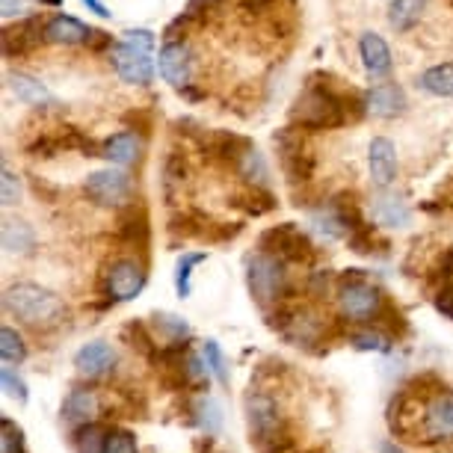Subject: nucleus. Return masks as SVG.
Segmentation results:
<instances>
[{
    "mask_svg": "<svg viewBox=\"0 0 453 453\" xmlns=\"http://www.w3.org/2000/svg\"><path fill=\"white\" fill-rule=\"evenodd\" d=\"M4 305L12 318H19L24 326H30L36 332L63 326L68 318V309H65L63 299H59L54 290L33 285V281H21V285L6 288Z\"/></svg>",
    "mask_w": 453,
    "mask_h": 453,
    "instance_id": "1",
    "label": "nucleus"
},
{
    "mask_svg": "<svg viewBox=\"0 0 453 453\" xmlns=\"http://www.w3.org/2000/svg\"><path fill=\"white\" fill-rule=\"evenodd\" d=\"M347 96L338 92L335 87H326V83H311L309 89L299 96L296 107H294V122L309 127V131H326V127H338L344 125L349 113H347Z\"/></svg>",
    "mask_w": 453,
    "mask_h": 453,
    "instance_id": "2",
    "label": "nucleus"
},
{
    "mask_svg": "<svg viewBox=\"0 0 453 453\" xmlns=\"http://www.w3.org/2000/svg\"><path fill=\"white\" fill-rule=\"evenodd\" d=\"M113 65L125 83L145 87L155 78V33L127 30L122 42L113 45Z\"/></svg>",
    "mask_w": 453,
    "mask_h": 453,
    "instance_id": "3",
    "label": "nucleus"
},
{
    "mask_svg": "<svg viewBox=\"0 0 453 453\" xmlns=\"http://www.w3.org/2000/svg\"><path fill=\"white\" fill-rule=\"evenodd\" d=\"M338 305L341 314L353 323H371L380 320L388 309V299L382 290L365 279L362 270H347V276L338 281Z\"/></svg>",
    "mask_w": 453,
    "mask_h": 453,
    "instance_id": "4",
    "label": "nucleus"
},
{
    "mask_svg": "<svg viewBox=\"0 0 453 453\" xmlns=\"http://www.w3.org/2000/svg\"><path fill=\"white\" fill-rule=\"evenodd\" d=\"M246 281H250L252 299L258 305H273L290 294V281L285 273V261L270 252H258L246 261Z\"/></svg>",
    "mask_w": 453,
    "mask_h": 453,
    "instance_id": "5",
    "label": "nucleus"
},
{
    "mask_svg": "<svg viewBox=\"0 0 453 453\" xmlns=\"http://www.w3.org/2000/svg\"><path fill=\"white\" fill-rule=\"evenodd\" d=\"M246 421H250L252 444L258 450L288 439L285 418L279 412V403L270 395H264V391H250L246 395Z\"/></svg>",
    "mask_w": 453,
    "mask_h": 453,
    "instance_id": "6",
    "label": "nucleus"
},
{
    "mask_svg": "<svg viewBox=\"0 0 453 453\" xmlns=\"http://www.w3.org/2000/svg\"><path fill=\"white\" fill-rule=\"evenodd\" d=\"M261 252L276 255L281 261L303 264V261H311L314 246L303 228H296L294 222H285V226H276L261 234Z\"/></svg>",
    "mask_w": 453,
    "mask_h": 453,
    "instance_id": "7",
    "label": "nucleus"
},
{
    "mask_svg": "<svg viewBox=\"0 0 453 453\" xmlns=\"http://www.w3.org/2000/svg\"><path fill=\"white\" fill-rule=\"evenodd\" d=\"M453 439V391L441 388L426 400L424 421L418 430V441H450Z\"/></svg>",
    "mask_w": 453,
    "mask_h": 453,
    "instance_id": "8",
    "label": "nucleus"
},
{
    "mask_svg": "<svg viewBox=\"0 0 453 453\" xmlns=\"http://www.w3.org/2000/svg\"><path fill=\"white\" fill-rule=\"evenodd\" d=\"M145 288V270L134 258H119L104 273V290L113 303H131Z\"/></svg>",
    "mask_w": 453,
    "mask_h": 453,
    "instance_id": "9",
    "label": "nucleus"
},
{
    "mask_svg": "<svg viewBox=\"0 0 453 453\" xmlns=\"http://www.w3.org/2000/svg\"><path fill=\"white\" fill-rule=\"evenodd\" d=\"M131 193V178L122 169H98L87 178V196L101 208H113L122 204Z\"/></svg>",
    "mask_w": 453,
    "mask_h": 453,
    "instance_id": "10",
    "label": "nucleus"
},
{
    "mask_svg": "<svg viewBox=\"0 0 453 453\" xmlns=\"http://www.w3.org/2000/svg\"><path fill=\"white\" fill-rule=\"evenodd\" d=\"M160 78H164L169 87L181 89L187 87V81H190V68H193V59H190V48L184 45V42H166L164 48H160Z\"/></svg>",
    "mask_w": 453,
    "mask_h": 453,
    "instance_id": "11",
    "label": "nucleus"
},
{
    "mask_svg": "<svg viewBox=\"0 0 453 453\" xmlns=\"http://www.w3.org/2000/svg\"><path fill=\"white\" fill-rule=\"evenodd\" d=\"M276 145H279V155H281V166H285L290 181H309L311 157H309V151L303 149V140H299L294 131H281L276 136Z\"/></svg>",
    "mask_w": 453,
    "mask_h": 453,
    "instance_id": "12",
    "label": "nucleus"
},
{
    "mask_svg": "<svg viewBox=\"0 0 453 453\" xmlns=\"http://www.w3.org/2000/svg\"><path fill=\"white\" fill-rule=\"evenodd\" d=\"M367 166H371V178L380 190L395 184L397 178V151L395 142L386 140V136H376L371 142V151H367Z\"/></svg>",
    "mask_w": 453,
    "mask_h": 453,
    "instance_id": "13",
    "label": "nucleus"
},
{
    "mask_svg": "<svg viewBox=\"0 0 453 453\" xmlns=\"http://www.w3.org/2000/svg\"><path fill=\"white\" fill-rule=\"evenodd\" d=\"M116 365V349L104 344V341H92V344L81 347L78 356H74V367H78L81 376H89V380H98L113 371Z\"/></svg>",
    "mask_w": 453,
    "mask_h": 453,
    "instance_id": "14",
    "label": "nucleus"
},
{
    "mask_svg": "<svg viewBox=\"0 0 453 453\" xmlns=\"http://www.w3.org/2000/svg\"><path fill=\"white\" fill-rule=\"evenodd\" d=\"M98 395L92 388H72L63 400V421L72 424L74 430L83 424H92L98 415Z\"/></svg>",
    "mask_w": 453,
    "mask_h": 453,
    "instance_id": "15",
    "label": "nucleus"
},
{
    "mask_svg": "<svg viewBox=\"0 0 453 453\" xmlns=\"http://www.w3.org/2000/svg\"><path fill=\"white\" fill-rule=\"evenodd\" d=\"M42 21L39 19H24L15 27L4 30V54L6 57H24L42 42Z\"/></svg>",
    "mask_w": 453,
    "mask_h": 453,
    "instance_id": "16",
    "label": "nucleus"
},
{
    "mask_svg": "<svg viewBox=\"0 0 453 453\" xmlns=\"http://www.w3.org/2000/svg\"><path fill=\"white\" fill-rule=\"evenodd\" d=\"M92 36H96V30H89L87 24H81L72 15H57L45 24V39L57 42V45H83V42L89 45Z\"/></svg>",
    "mask_w": 453,
    "mask_h": 453,
    "instance_id": "17",
    "label": "nucleus"
},
{
    "mask_svg": "<svg viewBox=\"0 0 453 453\" xmlns=\"http://www.w3.org/2000/svg\"><path fill=\"white\" fill-rule=\"evenodd\" d=\"M365 107L371 110L373 116H382V119H391L397 113H403L406 107V96L397 83H376V87L367 92V101Z\"/></svg>",
    "mask_w": 453,
    "mask_h": 453,
    "instance_id": "18",
    "label": "nucleus"
},
{
    "mask_svg": "<svg viewBox=\"0 0 453 453\" xmlns=\"http://www.w3.org/2000/svg\"><path fill=\"white\" fill-rule=\"evenodd\" d=\"M140 151H142V140L131 131H119L113 136H107L104 145H101V157L113 160L119 166H131L140 160Z\"/></svg>",
    "mask_w": 453,
    "mask_h": 453,
    "instance_id": "19",
    "label": "nucleus"
},
{
    "mask_svg": "<svg viewBox=\"0 0 453 453\" xmlns=\"http://www.w3.org/2000/svg\"><path fill=\"white\" fill-rule=\"evenodd\" d=\"M358 54H362L367 74H373V78L391 72V50L386 45V39L376 36V33H365V36L358 39Z\"/></svg>",
    "mask_w": 453,
    "mask_h": 453,
    "instance_id": "20",
    "label": "nucleus"
},
{
    "mask_svg": "<svg viewBox=\"0 0 453 453\" xmlns=\"http://www.w3.org/2000/svg\"><path fill=\"white\" fill-rule=\"evenodd\" d=\"M10 89H12V96L24 101V104H30V107H48V104H54V96L48 92V87L42 81L36 78H30V74H10Z\"/></svg>",
    "mask_w": 453,
    "mask_h": 453,
    "instance_id": "21",
    "label": "nucleus"
},
{
    "mask_svg": "<svg viewBox=\"0 0 453 453\" xmlns=\"http://www.w3.org/2000/svg\"><path fill=\"white\" fill-rule=\"evenodd\" d=\"M373 219L380 226H388V228H406L409 219H412V211L406 208L403 199L397 196H376L373 199Z\"/></svg>",
    "mask_w": 453,
    "mask_h": 453,
    "instance_id": "22",
    "label": "nucleus"
},
{
    "mask_svg": "<svg viewBox=\"0 0 453 453\" xmlns=\"http://www.w3.org/2000/svg\"><path fill=\"white\" fill-rule=\"evenodd\" d=\"M119 237L127 241L131 246H145L149 243V219H145V211L131 204L122 217H119Z\"/></svg>",
    "mask_w": 453,
    "mask_h": 453,
    "instance_id": "23",
    "label": "nucleus"
},
{
    "mask_svg": "<svg viewBox=\"0 0 453 453\" xmlns=\"http://www.w3.org/2000/svg\"><path fill=\"white\" fill-rule=\"evenodd\" d=\"M190 415H193V424L199 426V430H204L208 435H217L219 433V426H222V409H219V403L211 395H199V397H196L193 406H190Z\"/></svg>",
    "mask_w": 453,
    "mask_h": 453,
    "instance_id": "24",
    "label": "nucleus"
},
{
    "mask_svg": "<svg viewBox=\"0 0 453 453\" xmlns=\"http://www.w3.org/2000/svg\"><path fill=\"white\" fill-rule=\"evenodd\" d=\"M36 246V234L27 222H19V219H6L4 222V250L10 255H27L33 252Z\"/></svg>",
    "mask_w": 453,
    "mask_h": 453,
    "instance_id": "25",
    "label": "nucleus"
},
{
    "mask_svg": "<svg viewBox=\"0 0 453 453\" xmlns=\"http://www.w3.org/2000/svg\"><path fill=\"white\" fill-rule=\"evenodd\" d=\"M107 433H110V426L96 424V421L78 426V430H74V435H72L74 453H104Z\"/></svg>",
    "mask_w": 453,
    "mask_h": 453,
    "instance_id": "26",
    "label": "nucleus"
},
{
    "mask_svg": "<svg viewBox=\"0 0 453 453\" xmlns=\"http://www.w3.org/2000/svg\"><path fill=\"white\" fill-rule=\"evenodd\" d=\"M426 0H395L388 10V24L395 30H412L418 21H421V12H424Z\"/></svg>",
    "mask_w": 453,
    "mask_h": 453,
    "instance_id": "27",
    "label": "nucleus"
},
{
    "mask_svg": "<svg viewBox=\"0 0 453 453\" xmlns=\"http://www.w3.org/2000/svg\"><path fill=\"white\" fill-rule=\"evenodd\" d=\"M418 83H421V89H426L430 96L450 98L453 96V63H441V65L426 68Z\"/></svg>",
    "mask_w": 453,
    "mask_h": 453,
    "instance_id": "28",
    "label": "nucleus"
},
{
    "mask_svg": "<svg viewBox=\"0 0 453 453\" xmlns=\"http://www.w3.org/2000/svg\"><path fill=\"white\" fill-rule=\"evenodd\" d=\"M237 169H241V175L246 178V181H252L255 187L267 184V164H264L261 151H255L252 145L243 151V157L237 160Z\"/></svg>",
    "mask_w": 453,
    "mask_h": 453,
    "instance_id": "29",
    "label": "nucleus"
},
{
    "mask_svg": "<svg viewBox=\"0 0 453 453\" xmlns=\"http://www.w3.org/2000/svg\"><path fill=\"white\" fill-rule=\"evenodd\" d=\"M204 258H208L204 252H184L181 258H178V267H175V290H178V296H181V299L190 296L193 267H196V264H202Z\"/></svg>",
    "mask_w": 453,
    "mask_h": 453,
    "instance_id": "30",
    "label": "nucleus"
},
{
    "mask_svg": "<svg viewBox=\"0 0 453 453\" xmlns=\"http://www.w3.org/2000/svg\"><path fill=\"white\" fill-rule=\"evenodd\" d=\"M0 356H4V362H10V365H21L24 358H27L24 338L15 329H10V326L0 329Z\"/></svg>",
    "mask_w": 453,
    "mask_h": 453,
    "instance_id": "31",
    "label": "nucleus"
},
{
    "mask_svg": "<svg viewBox=\"0 0 453 453\" xmlns=\"http://www.w3.org/2000/svg\"><path fill=\"white\" fill-rule=\"evenodd\" d=\"M0 453H27L24 433L12 418H0Z\"/></svg>",
    "mask_w": 453,
    "mask_h": 453,
    "instance_id": "32",
    "label": "nucleus"
},
{
    "mask_svg": "<svg viewBox=\"0 0 453 453\" xmlns=\"http://www.w3.org/2000/svg\"><path fill=\"white\" fill-rule=\"evenodd\" d=\"M202 356H204V362H208V367H211V376H217L219 386H228V365H226V356H222L217 341H204Z\"/></svg>",
    "mask_w": 453,
    "mask_h": 453,
    "instance_id": "33",
    "label": "nucleus"
},
{
    "mask_svg": "<svg viewBox=\"0 0 453 453\" xmlns=\"http://www.w3.org/2000/svg\"><path fill=\"white\" fill-rule=\"evenodd\" d=\"M104 453H140V448H136L134 433L122 430V426H110L107 441H104Z\"/></svg>",
    "mask_w": 453,
    "mask_h": 453,
    "instance_id": "34",
    "label": "nucleus"
},
{
    "mask_svg": "<svg viewBox=\"0 0 453 453\" xmlns=\"http://www.w3.org/2000/svg\"><path fill=\"white\" fill-rule=\"evenodd\" d=\"M155 326L164 332L169 341H184L190 338V323L184 318H175V314H157L155 318Z\"/></svg>",
    "mask_w": 453,
    "mask_h": 453,
    "instance_id": "35",
    "label": "nucleus"
},
{
    "mask_svg": "<svg viewBox=\"0 0 453 453\" xmlns=\"http://www.w3.org/2000/svg\"><path fill=\"white\" fill-rule=\"evenodd\" d=\"M0 382H4L6 395L15 397L19 403H27V382H24L21 376L12 371L10 362H4V367H0Z\"/></svg>",
    "mask_w": 453,
    "mask_h": 453,
    "instance_id": "36",
    "label": "nucleus"
},
{
    "mask_svg": "<svg viewBox=\"0 0 453 453\" xmlns=\"http://www.w3.org/2000/svg\"><path fill=\"white\" fill-rule=\"evenodd\" d=\"M349 341H353L358 349H367V353H388V349H391L388 335H382V332H371V329L356 332Z\"/></svg>",
    "mask_w": 453,
    "mask_h": 453,
    "instance_id": "37",
    "label": "nucleus"
},
{
    "mask_svg": "<svg viewBox=\"0 0 453 453\" xmlns=\"http://www.w3.org/2000/svg\"><path fill=\"white\" fill-rule=\"evenodd\" d=\"M164 175H166V190L173 193V187H178V184H184V181H187V166H184V160L178 157V155H169V157H166V166H164Z\"/></svg>",
    "mask_w": 453,
    "mask_h": 453,
    "instance_id": "38",
    "label": "nucleus"
},
{
    "mask_svg": "<svg viewBox=\"0 0 453 453\" xmlns=\"http://www.w3.org/2000/svg\"><path fill=\"white\" fill-rule=\"evenodd\" d=\"M19 199H21L19 175L10 173V169H4V204H6V208H12V204H19Z\"/></svg>",
    "mask_w": 453,
    "mask_h": 453,
    "instance_id": "39",
    "label": "nucleus"
},
{
    "mask_svg": "<svg viewBox=\"0 0 453 453\" xmlns=\"http://www.w3.org/2000/svg\"><path fill=\"white\" fill-rule=\"evenodd\" d=\"M435 309H439L441 314H448V318L453 320V288H444L439 296H435Z\"/></svg>",
    "mask_w": 453,
    "mask_h": 453,
    "instance_id": "40",
    "label": "nucleus"
},
{
    "mask_svg": "<svg viewBox=\"0 0 453 453\" xmlns=\"http://www.w3.org/2000/svg\"><path fill=\"white\" fill-rule=\"evenodd\" d=\"M439 276L444 279V288H453V250H448V252L441 255Z\"/></svg>",
    "mask_w": 453,
    "mask_h": 453,
    "instance_id": "41",
    "label": "nucleus"
},
{
    "mask_svg": "<svg viewBox=\"0 0 453 453\" xmlns=\"http://www.w3.org/2000/svg\"><path fill=\"white\" fill-rule=\"evenodd\" d=\"M27 12V0H4V19H21Z\"/></svg>",
    "mask_w": 453,
    "mask_h": 453,
    "instance_id": "42",
    "label": "nucleus"
},
{
    "mask_svg": "<svg viewBox=\"0 0 453 453\" xmlns=\"http://www.w3.org/2000/svg\"><path fill=\"white\" fill-rule=\"evenodd\" d=\"M83 4H87L96 15H101V19H107V15H110V12H107V6L101 4V0H83Z\"/></svg>",
    "mask_w": 453,
    "mask_h": 453,
    "instance_id": "43",
    "label": "nucleus"
},
{
    "mask_svg": "<svg viewBox=\"0 0 453 453\" xmlns=\"http://www.w3.org/2000/svg\"><path fill=\"white\" fill-rule=\"evenodd\" d=\"M380 453H403V450H400V448H397V444H391V441H386V444H382V448H380Z\"/></svg>",
    "mask_w": 453,
    "mask_h": 453,
    "instance_id": "44",
    "label": "nucleus"
},
{
    "mask_svg": "<svg viewBox=\"0 0 453 453\" xmlns=\"http://www.w3.org/2000/svg\"><path fill=\"white\" fill-rule=\"evenodd\" d=\"M39 4H42V6H59L63 0H39Z\"/></svg>",
    "mask_w": 453,
    "mask_h": 453,
    "instance_id": "45",
    "label": "nucleus"
}]
</instances>
